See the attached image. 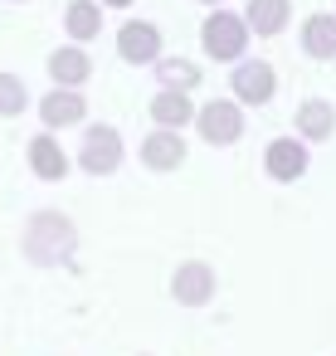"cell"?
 <instances>
[{"label":"cell","mask_w":336,"mask_h":356,"mask_svg":"<svg viewBox=\"0 0 336 356\" xmlns=\"http://www.w3.org/2000/svg\"><path fill=\"white\" fill-rule=\"evenodd\" d=\"M287 25V0H249V30L253 35H278Z\"/></svg>","instance_id":"cell-11"},{"label":"cell","mask_w":336,"mask_h":356,"mask_svg":"<svg viewBox=\"0 0 336 356\" xmlns=\"http://www.w3.org/2000/svg\"><path fill=\"white\" fill-rule=\"evenodd\" d=\"M74 249V225L64 215H35L30 229H25V254L35 264H59L64 254Z\"/></svg>","instance_id":"cell-1"},{"label":"cell","mask_w":336,"mask_h":356,"mask_svg":"<svg viewBox=\"0 0 336 356\" xmlns=\"http://www.w3.org/2000/svg\"><path fill=\"white\" fill-rule=\"evenodd\" d=\"M30 166H35V176H44V181H59V176L69 171L64 152H59L49 137H35V142H30Z\"/></svg>","instance_id":"cell-13"},{"label":"cell","mask_w":336,"mask_h":356,"mask_svg":"<svg viewBox=\"0 0 336 356\" xmlns=\"http://www.w3.org/2000/svg\"><path fill=\"white\" fill-rule=\"evenodd\" d=\"M108 6H132V0H108Z\"/></svg>","instance_id":"cell-20"},{"label":"cell","mask_w":336,"mask_h":356,"mask_svg":"<svg viewBox=\"0 0 336 356\" xmlns=\"http://www.w3.org/2000/svg\"><path fill=\"white\" fill-rule=\"evenodd\" d=\"M244 44H249V35H244V20L239 15H210L205 20V49L215 54V59H239L244 54Z\"/></svg>","instance_id":"cell-2"},{"label":"cell","mask_w":336,"mask_h":356,"mask_svg":"<svg viewBox=\"0 0 336 356\" xmlns=\"http://www.w3.org/2000/svg\"><path fill=\"white\" fill-rule=\"evenodd\" d=\"M0 113H25V83L15 74H0Z\"/></svg>","instance_id":"cell-19"},{"label":"cell","mask_w":336,"mask_h":356,"mask_svg":"<svg viewBox=\"0 0 336 356\" xmlns=\"http://www.w3.org/2000/svg\"><path fill=\"white\" fill-rule=\"evenodd\" d=\"M302 44L312 59H331L336 54V15H312L302 25Z\"/></svg>","instance_id":"cell-10"},{"label":"cell","mask_w":336,"mask_h":356,"mask_svg":"<svg viewBox=\"0 0 336 356\" xmlns=\"http://www.w3.org/2000/svg\"><path fill=\"white\" fill-rule=\"evenodd\" d=\"M200 118V132H205V142H234L239 132H244V118H239V108L234 103H210V108H200L195 113Z\"/></svg>","instance_id":"cell-4"},{"label":"cell","mask_w":336,"mask_h":356,"mask_svg":"<svg viewBox=\"0 0 336 356\" xmlns=\"http://www.w3.org/2000/svg\"><path fill=\"white\" fill-rule=\"evenodd\" d=\"M171 288H176V298H180L185 307H200V302L215 293V273H210L205 264H185V268L176 273V283H171Z\"/></svg>","instance_id":"cell-6"},{"label":"cell","mask_w":336,"mask_h":356,"mask_svg":"<svg viewBox=\"0 0 336 356\" xmlns=\"http://www.w3.org/2000/svg\"><path fill=\"white\" fill-rule=\"evenodd\" d=\"M161 83H166V93H185V88L200 83V74H195L185 59H166V64H161Z\"/></svg>","instance_id":"cell-18"},{"label":"cell","mask_w":336,"mask_h":356,"mask_svg":"<svg viewBox=\"0 0 336 356\" xmlns=\"http://www.w3.org/2000/svg\"><path fill=\"white\" fill-rule=\"evenodd\" d=\"M83 118V98L78 93H49L44 98V122L49 127H69V122H78Z\"/></svg>","instance_id":"cell-15"},{"label":"cell","mask_w":336,"mask_h":356,"mask_svg":"<svg viewBox=\"0 0 336 356\" xmlns=\"http://www.w3.org/2000/svg\"><path fill=\"white\" fill-rule=\"evenodd\" d=\"M297 127H302L307 137H331V127H336V113H331L321 98H312V103H302V113H297Z\"/></svg>","instance_id":"cell-16"},{"label":"cell","mask_w":336,"mask_h":356,"mask_svg":"<svg viewBox=\"0 0 336 356\" xmlns=\"http://www.w3.org/2000/svg\"><path fill=\"white\" fill-rule=\"evenodd\" d=\"M151 118H156L161 127H185V122L195 118V108L185 103V93H156V103H151Z\"/></svg>","instance_id":"cell-14"},{"label":"cell","mask_w":336,"mask_h":356,"mask_svg":"<svg viewBox=\"0 0 336 356\" xmlns=\"http://www.w3.org/2000/svg\"><path fill=\"white\" fill-rule=\"evenodd\" d=\"M69 35H78V40L98 35V6H93V0H74V6H69Z\"/></svg>","instance_id":"cell-17"},{"label":"cell","mask_w":336,"mask_h":356,"mask_svg":"<svg viewBox=\"0 0 336 356\" xmlns=\"http://www.w3.org/2000/svg\"><path fill=\"white\" fill-rule=\"evenodd\" d=\"M49 74H54L64 88H74V83H83V79L93 74V64H88V54H83V49H59V54L49 59Z\"/></svg>","instance_id":"cell-12"},{"label":"cell","mask_w":336,"mask_h":356,"mask_svg":"<svg viewBox=\"0 0 336 356\" xmlns=\"http://www.w3.org/2000/svg\"><path fill=\"white\" fill-rule=\"evenodd\" d=\"M234 93H239L244 103H268V98H273V69H268V64H239Z\"/></svg>","instance_id":"cell-7"},{"label":"cell","mask_w":336,"mask_h":356,"mask_svg":"<svg viewBox=\"0 0 336 356\" xmlns=\"http://www.w3.org/2000/svg\"><path fill=\"white\" fill-rule=\"evenodd\" d=\"M302 171H307V152H302L297 142L283 137V142L268 147V176H273V181H297Z\"/></svg>","instance_id":"cell-8"},{"label":"cell","mask_w":336,"mask_h":356,"mask_svg":"<svg viewBox=\"0 0 336 356\" xmlns=\"http://www.w3.org/2000/svg\"><path fill=\"white\" fill-rule=\"evenodd\" d=\"M117 161H122V137L112 127H88V137H83V171L103 176V171H117Z\"/></svg>","instance_id":"cell-3"},{"label":"cell","mask_w":336,"mask_h":356,"mask_svg":"<svg viewBox=\"0 0 336 356\" xmlns=\"http://www.w3.org/2000/svg\"><path fill=\"white\" fill-rule=\"evenodd\" d=\"M117 54H122L127 64H151V59L161 54V35H156L151 25H122V35H117Z\"/></svg>","instance_id":"cell-5"},{"label":"cell","mask_w":336,"mask_h":356,"mask_svg":"<svg viewBox=\"0 0 336 356\" xmlns=\"http://www.w3.org/2000/svg\"><path fill=\"white\" fill-rule=\"evenodd\" d=\"M180 156H185V142H180L176 132H156V137H146V142H142V161H146V166H156V171L180 166Z\"/></svg>","instance_id":"cell-9"}]
</instances>
